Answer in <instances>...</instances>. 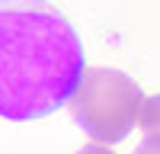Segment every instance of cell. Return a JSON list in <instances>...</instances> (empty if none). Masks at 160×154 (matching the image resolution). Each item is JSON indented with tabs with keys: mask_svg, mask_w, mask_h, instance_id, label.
I'll use <instances>...</instances> for the list:
<instances>
[{
	"mask_svg": "<svg viewBox=\"0 0 160 154\" xmlns=\"http://www.w3.org/2000/svg\"><path fill=\"white\" fill-rule=\"evenodd\" d=\"M77 154H115V151H112L109 145H96V141H90V145H83Z\"/></svg>",
	"mask_w": 160,
	"mask_h": 154,
	"instance_id": "obj_4",
	"label": "cell"
},
{
	"mask_svg": "<svg viewBox=\"0 0 160 154\" xmlns=\"http://www.w3.org/2000/svg\"><path fill=\"white\" fill-rule=\"evenodd\" d=\"M144 100L135 77L112 68H87L68 106L96 145H118L141 122Z\"/></svg>",
	"mask_w": 160,
	"mask_h": 154,
	"instance_id": "obj_2",
	"label": "cell"
},
{
	"mask_svg": "<svg viewBox=\"0 0 160 154\" xmlns=\"http://www.w3.org/2000/svg\"><path fill=\"white\" fill-rule=\"evenodd\" d=\"M141 128H144V138H160V93H154V96L144 100Z\"/></svg>",
	"mask_w": 160,
	"mask_h": 154,
	"instance_id": "obj_3",
	"label": "cell"
},
{
	"mask_svg": "<svg viewBox=\"0 0 160 154\" xmlns=\"http://www.w3.org/2000/svg\"><path fill=\"white\" fill-rule=\"evenodd\" d=\"M135 154H160V138H144V145Z\"/></svg>",
	"mask_w": 160,
	"mask_h": 154,
	"instance_id": "obj_5",
	"label": "cell"
},
{
	"mask_svg": "<svg viewBox=\"0 0 160 154\" xmlns=\"http://www.w3.org/2000/svg\"><path fill=\"white\" fill-rule=\"evenodd\" d=\"M87 71L83 42L45 0H0V116L32 122L71 103Z\"/></svg>",
	"mask_w": 160,
	"mask_h": 154,
	"instance_id": "obj_1",
	"label": "cell"
}]
</instances>
